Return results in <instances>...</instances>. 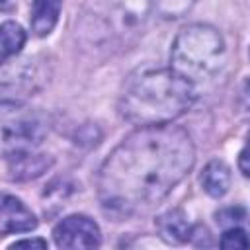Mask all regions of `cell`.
Masks as SVG:
<instances>
[{
    "label": "cell",
    "mask_w": 250,
    "mask_h": 250,
    "mask_svg": "<svg viewBox=\"0 0 250 250\" xmlns=\"http://www.w3.org/2000/svg\"><path fill=\"white\" fill-rule=\"evenodd\" d=\"M195 150L176 125H146L127 135L104 160L98 195L105 211L135 215L160 203L191 170Z\"/></svg>",
    "instance_id": "obj_1"
},
{
    "label": "cell",
    "mask_w": 250,
    "mask_h": 250,
    "mask_svg": "<svg viewBox=\"0 0 250 250\" xmlns=\"http://www.w3.org/2000/svg\"><path fill=\"white\" fill-rule=\"evenodd\" d=\"M197 98L195 86L172 68H143L133 72L121 92V115L139 125H164L188 111Z\"/></svg>",
    "instance_id": "obj_2"
},
{
    "label": "cell",
    "mask_w": 250,
    "mask_h": 250,
    "mask_svg": "<svg viewBox=\"0 0 250 250\" xmlns=\"http://www.w3.org/2000/svg\"><path fill=\"white\" fill-rule=\"evenodd\" d=\"M225 62V39L209 23H191L174 39L170 68L191 86L211 82L223 70Z\"/></svg>",
    "instance_id": "obj_3"
},
{
    "label": "cell",
    "mask_w": 250,
    "mask_h": 250,
    "mask_svg": "<svg viewBox=\"0 0 250 250\" xmlns=\"http://www.w3.org/2000/svg\"><path fill=\"white\" fill-rule=\"evenodd\" d=\"M150 4L152 0H90L86 16L102 25V31L123 35L146 20Z\"/></svg>",
    "instance_id": "obj_4"
},
{
    "label": "cell",
    "mask_w": 250,
    "mask_h": 250,
    "mask_svg": "<svg viewBox=\"0 0 250 250\" xmlns=\"http://www.w3.org/2000/svg\"><path fill=\"white\" fill-rule=\"evenodd\" d=\"M53 238L59 248H98L102 234L98 225L86 215H70L53 229Z\"/></svg>",
    "instance_id": "obj_5"
},
{
    "label": "cell",
    "mask_w": 250,
    "mask_h": 250,
    "mask_svg": "<svg viewBox=\"0 0 250 250\" xmlns=\"http://www.w3.org/2000/svg\"><path fill=\"white\" fill-rule=\"evenodd\" d=\"M37 227V219L25 203L10 193H0V238L16 232H27Z\"/></svg>",
    "instance_id": "obj_6"
},
{
    "label": "cell",
    "mask_w": 250,
    "mask_h": 250,
    "mask_svg": "<svg viewBox=\"0 0 250 250\" xmlns=\"http://www.w3.org/2000/svg\"><path fill=\"white\" fill-rule=\"evenodd\" d=\"M51 164V158L45 154H35L25 148H16L8 156V170L10 178L14 180H29L43 174Z\"/></svg>",
    "instance_id": "obj_7"
},
{
    "label": "cell",
    "mask_w": 250,
    "mask_h": 250,
    "mask_svg": "<svg viewBox=\"0 0 250 250\" xmlns=\"http://www.w3.org/2000/svg\"><path fill=\"white\" fill-rule=\"evenodd\" d=\"M62 0H33L31 4V29L35 35L43 37L53 31L61 14Z\"/></svg>",
    "instance_id": "obj_8"
},
{
    "label": "cell",
    "mask_w": 250,
    "mask_h": 250,
    "mask_svg": "<svg viewBox=\"0 0 250 250\" xmlns=\"http://www.w3.org/2000/svg\"><path fill=\"white\" fill-rule=\"evenodd\" d=\"M156 229H158L160 236L166 242H172V244L186 242L189 238V234H191V227H189L186 215L182 211H178V209L160 215L156 219Z\"/></svg>",
    "instance_id": "obj_9"
},
{
    "label": "cell",
    "mask_w": 250,
    "mask_h": 250,
    "mask_svg": "<svg viewBox=\"0 0 250 250\" xmlns=\"http://www.w3.org/2000/svg\"><path fill=\"white\" fill-rule=\"evenodd\" d=\"M201 186L211 197H223L230 188V170L223 160H211L201 174Z\"/></svg>",
    "instance_id": "obj_10"
},
{
    "label": "cell",
    "mask_w": 250,
    "mask_h": 250,
    "mask_svg": "<svg viewBox=\"0 0 250 250\" xmlns=\"http://www.w3.org/2000/svg\"><path fill=\"white\" fill-rule=\"evenodd\" d=\"M25 43V31L16 21L0 23V64L6 62L10 57L18 55Z\"/></svg>",
    "instance_id": "obj_11"
},
{
    "label": "cell",
    "mask_w": 250,
    "mask_h": 250,
    "mask_svg": "<svg viewBox=\"0 0 250 250\" xmlns=\"http://www.w3.org/2000/svg\"><path fill=\"white\" fill-rule=\"evenodd\" d=\"M221 246L227 250H244L248 248V238L246 232L238 227H230L225 230V234L221 236Z\"/></svg>",
    "instance_id": "obj_12"
},
{
    "label": "cell",
    "mask_w": 250,
    "mask_h": 250,
    "mask_svg": "<svg viewBox=\"0 0 250 250\" xmlns=\"http://www.w3.org/2000/svg\"><path fill=\"white\" fill-rule=\"evenodd\" d=\"M193 2L195 0H156V6L166 18H180Z\"/></svg>",
    "instance_id": "obj_13"
},
{
    "label": "cell",
    "mask_w": 250,
    "mask_h": 250,
    "mask_svg": "<svg viewBox=\"0 0 250 250\" xmlns=\"http://www.w3.org/2000/svg\"><path fill=\"white\" fill-rule=\"evenodd\" d=\"M242 219H246V211L242 207H236V209L230 207V209H223V211L217 213V223L219 225L230 223V227H234V223L236 221H242Z\"/></svg>",
    "instance_id": "obj_14"
},
{
    "label": "cell",
    "mask_w": 250,
    "mask_h": 250,
    "mask_svg": "<svg viewBox=\"0 0 250 250\" xmlns=\"http://www.w3.org/2000/svg\"><path fill=\"white\" fill-rule=\"evenodd\" d=\"M10 248H47V240L43 238H27V240H18Z\"/></svg>",
    "instance_id": "obj_15"
},
{
    "label": "cell",
    "mask_w": 250,
    "mask_h": 250,
    "mask_svg": "<svg viewBox=\"0 0 250 250\" xmlns=\"http://www.w3.org/2000/svg\"><path fill=\"white\" fill-rule=\"evenodd\" d=\"M240 170L244 176H248V166H246V148H242L240 152Z\"/></svg>",
    "instance_id": "obj_16"
},
{
    "label": "cell",
    "mask_w": 250,
    "mask_h": 250,
    "mask_svg": "<svg viewBox=\"0 0 250 250\" xmlns=\"http://www.w3.org/2000/svg\"><path fill=\"white\" fill-rule=\"evenodd\" d=\"M6 2H8V0H0V6H4V4H6Z\"/></svg>",
    "instance_id": "obj_17"
}]
</instances>
